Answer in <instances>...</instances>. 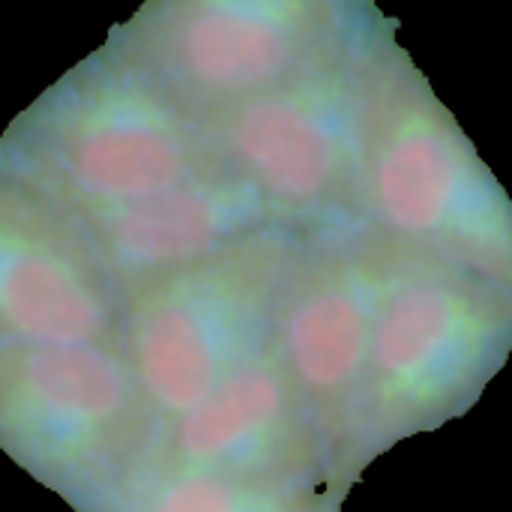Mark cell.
<instances>
[{"mask_svg": "<svg viewBox=\"0 0 512 512\" xmlns=\"http://www.w3.org/2000/svg\"><path fill=\"white\" fill-rule=\"evenodd\" d=\"M240 492L219 477H186L171 483L153 512H243Z\"/></svg>", "mask_w": 512, "mask_h": 512, "instance_id": "obj_12", "label": "cell"}, {"mask_svg": "<svg viewBox=\"0 0 512 512\" xmlns=\"http://www.w3.org/2000/svg\"><path fill=\"white\" fill-rule=\"evenodd\" d=\"M0 318L45 345H78L102 330L99 294L48 252L0 246Z\"/></svg>", "mask_w": 512, "mask_h": 512, "instance_id": "obj_5", "label": "cell"}, {"mask_svg": "<svg viewBox=\"0 0 512 512\" xmlns=\"http://www.w3.org/2000/svg\"><path fill=\"white\" fill-rule=\"evenodd\" d=\"M75 165L93 189L144 201L174 189L183 174V153L159 126L120 120L93 129L75 147Z\"/></svg>", "mask_w": 512, "mask_h": 512, "instance_id": "obj_7", "label": "cell"}, {"mask_svg": "<svg viewBox=\"0 0 512 512\" xmlns=\"http://www.w3.org/2000/svg\"><path fill=\"white\" fill-rule=\"evenodd\" d=\"M285 393L273 372L246 369L213 390L180 426L186 456L201 462L228 459L264 438L282 417Z\"/></svg>", "mask_w": 512, "mask_h": 512, "instance_id": "obj_9", "label": "cell"}, {"mask_svg": "<svg viewBox=\"0 0 512 512\" xmlns=\"http://www.w3.org/2000/svg\"><path fill=\"white\" fill-rule=\"evenodd\" d=\"M492 309L462 282L411 273L375 306L369 384L387 417H414L465 390L495 342Z\"/></svg>", "mask_w": 512, "mask_h": 512, "instance_id": "obj_1", "label": "cell"}, {"mask_svg": "<svg viewBox=\"0 0 512 512\" xmlns=\"http://www.w3.org/2000/svg\"><path fill=\"white\" fill-rule=\"evenodd\" d=\"M189 75L216 87H249L276 78L291 60L285 24L258 9L204 6L180 39Z\"/></svg>", "mask_w": 512, "mask_h": 512, "instance_id": "obj_6", "label": "cell"}, {"mask_svg": "<svg viewBox=\"0 0 512 512\" xmlns=\"http://www.w3.org/2000/svg\"><path fill=\"white\" fill-rule=\"evenodd\" d=\"M231 141L261 183L288 201L321 198L339 171L333 126L297 99L264 96L249 102L234 120Z\"/></svg>", "mask_w": 512, "mask_h": 512, "instance_id": "obj_3", "label": "cell"}, {"mask_svg": "<svg viewBox=\"0 0 512 512\" xmlns=\"http://www.w3.org/2000/svg\"><path fill=\"white\" fill-rule=\"evenodd\" d=\"M372 321L375 306L354 282L333 279L303 294L285 327L288 360L303 387L327 399L348 393L369 366Z\"/></svg>", "mask_w": 512, "mask_h": 512, "instance_id": "obj_4", "label": "cell"}, {"mask_svg": "<svg viewBox=\"0 0 512 512\" xmlns=\"http://www.w3.org/2000/svg\"><path fill=\"white\" fill-rule=\"evenodd\" d=\"M21 372L27 393L57 420H108L123 405L120 369L93 348L45 345Z\"/></svg>", "mask_w": 512, "mask_h": 512, "instance_id": "obj_10", "label": "cell"}, {"mask_svg": "<svg viewBox=\"0 0 512 512\" xmlns=\"http://www.w3.org/2000/svg\"><path fill=\"white\" fill-rule=\"evenodd\" d=\"M372 198L384 222L411 240L489 252L501 228L465 144L423 111L384 126L372 153Z\"/></svg>", "mask_w": 512, "mask_h": 512, "instance_id": "obj_2", "label": "cell"}, {"mask_svg": "<svg viewBox=\"0 0 512 512\" xmlns=\"http://www.w3.org/2000/svg\"><path fill=\"white\" fill-rule=\"evenodd\" d=\"M219 225L216 207L198 192H165L138 201L117 222V243L135 261H174L204 246Z\"/></svg>", "mask_w": 512, "mask_h": 512, "instance_id": "obj_11", "label": "cell"}, {"mask_svg": "<svg viewBox=\"0 0 512 512\" xmlns=\"http://www.w3.org/2000/svg\"><path fill=\"white\" fill-rule=\"evenodd\" d=\"M141 381L168 411H195L216 384V345L183 306L156 309L135 336Z\"/></svg>", "mask_w": 512, "mask_h": 512, "instance_id": "obj_8", "label": "cell"}]
</instances>
